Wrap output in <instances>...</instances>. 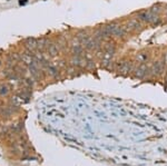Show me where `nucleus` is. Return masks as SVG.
Masks as SVG:
<instances>
[{
  "label": "nucleus",
  "instance_id": "obj_12",
  "mask_svg": "<svg viewBox=\"0 0 167 166\" xmlns=\"http://www.w3.org/2000/svg\"><path fill=\"white\" fill-rule=\"evenodd\" d=\"M48 51H49L50 56H56L58 54V47L55 45H50L49 48H48Z\"/></svg>",
  "mask_w": 167,
  "mask_h": 166
},
{
  "label": "nucleus",
  "instance_id": "obj_9",
  "mask_svg": "<svg viewBox=\"0 0 167 166\" xmlns=\"http://www.w3.org/2000/svg\"><path fill=\"white\" fill-rule=\"evenodd\" d=\"M104 49L105 50H116V44H115V41L107 40L106 44L104 45Z\"/></svg>",
  "mask_w": 167,
  "mask_h": 166
},
{
  "label": "nucleus",
  "instance_id": "obj_11",
  "mask_svg": "<svg viewBox=\"0 0 167 166\" xmlns=\"http://www.w3.org/2000/svg\"><path fill=\"white\" fill-rule=\"evenodd\" d=\"M27 47L30 48L31 50H32V49H35V48L38 47V41L36 39H29V40L27 41Z\"/></svg>",
  "mask_w": 167,
  "mask_h": 166
},
{
  "label": "nucleus",
  "instance_id": "obj_14",
  "mask_svg": "<svg viewBox=\"0 0 167 166\" xmlns=\"http://www.w3.org/2000/svg\"><path fill=\"white\" fill-rule=\"evenodd\" d=\"M165 9H166V15H167V6H166V8H165Z\"/></svg>",
  "mask_w": 167,
  "mask_h": 166
},
{
  "label": "nucleus",
  "instance_id": "obj_7",
  "mask_svg": "<svg viewBox=\"0 0 167 166\" xmlns=\"http://www.w3.org/2000/svg\"><path fill=\"white\" fill-rule=\"evenodd\" d=\"M147 70H148L147 66L145 64H140L136 69H135V76H136L137 78H143V77L146 75Z\"/></svg>",
  "mask_w": 167,
  "mask_h": 166
},
{
  "label": "nucleus",
  "instance_id": "obj_6",
  "mask_svg": "<svg viewBox=\"0 0 167 166\" xmlns=\"http://www.w3.org/2000/svg\"><path fill=\"white\" fill-rule=\"evenodd\" d=\"M127 33H128V31L124 26H119L117 29L112 32V37H115V38H126Z\"/></svg>",
  "mask_w": 167,
  "mask_h": 166
},
{
  "label": "nucleus",
  "instance_id": "obj_3",
  "mask_svg": "<svg viewBox=\"0 0 167 166\" xmlns=\"http://www.w3.org/2000/svg\"><path fill=\"white\" fill-rule=\"evenodd\" d=\"M85 47H86L88 50H97L98 48L101 47V41L98 40V39L94 38V37H88V38L82 43Z\"/></svg>",
  "mask_w": 167,
  "mask_h": 166
},
{
  "label": "nucleus",
  "instance_id": "obj_8",
  "mask_svg": "<svg viewBox=\"0 0 167 166\" xmlns=\"http://www.w3.org/2000/svg\"><path fill=\"white\" fill-rule=\"evenodd\" d=\"M163 69H164V66L161 64V61H156V63L153 64L152 68H150V71H152L150 74H153V75H155V74H161V71H163Z\"/></svg>",
  "mask_w": 167,
  "mask_h": 166
},
{
  "label": "nucleus",
  "instance_id": "obj_2",
  "mask_svg": "<svg viewBox=\"0 0 167 166\" xmlns=\"http://www.w3.org/2000/svg\"><path fill=\"white\" fill-rule=\"evenodd\" d=\"M94 38L98 39L100 41H101V40L107 41V40H109V39L111 38V35L107 31V29H106L105 26H104V27H100V28L95 30V32H94Z\"/></svg>",
  "mask_w": 167,
  "mask_h": 166
},
{
  "label": "nucleus",
  "instance_id": "obj_1",
  "mask_svg": "<svg viewBox=\"0 0 167 166\" xmlns=\"http://www.w3.org/2000/svg\"><path fill=\"white\" fill-rule=\"evenodd\" d=\"M136 18L139 21L147 22L150 25H159L161 24V18L158 15L152 13L150 10H143L136 13Z\"/></svg>",
  "mask_w": 167,
  "mask_h": 166
},
{
  "label": "nucleus",
  "instance_id": "obj_5",
  "mask_svg": "<svg viewBox=\"0 0 167 166\" xmlns=\"http://www.w3.org/2000/svg\"><path fill=\"white\" fill-rule=\"evenodd\" d=\"M118 70L120 71L122 74H126V73H130L133 70V63L131 61H123L122 64L118 65Z\"/></svg>",
  "mask_w": 167,
  "mask_h": 166
},
{
  "label": "nucleus",
  "instance_id": "obj_10",
  "mask_svg": "<svg viewBox=\"0 0 167 166\" xmlns=\"http://www.w3.org/2000/svg\"><path fill=\"white\" fill-rule=\"evenodd\" d=\"M163 9H164L163 5H161V3H157V5H154V6L149 9V10H150L152 13H156V15H159V13L163 11Z\"/></svg>",
  "mask_w": 167,
  "mask_h": 166
},
{
  "label": "nucleus",
  "instance_id": "obj_13",
  "mask_svg": "<svg viewBox=\"0 0 167 166\" xmlns=\"http://www.w3.org/2000/svg\"><path fill=\"white\" fill-rule=\"evenodd\" d=\"M148 59V56L147 55H145V54H138V56H137V60H138V63H145L146 60Z\"/></svg>",
  "mask_w": 167,
  "mask_h": 166
},
{
  "label": "nucleus",
  "instance_id": "obj_4",
  "mask_svg": "<svg viewBox=\"0 0 167 166\" xmlns=\"http://www.w3.org/2000/svg\"><path fill=\"white\" fill-rule=\"evenodd\" d=\"M125 28L127 29V31H136V30H139L140 29V21L138 19H130L127 21V24L124 26Z\"/></svg>",
  "mask_w": 167,
  "mask_h": 166
}]
</instances>
